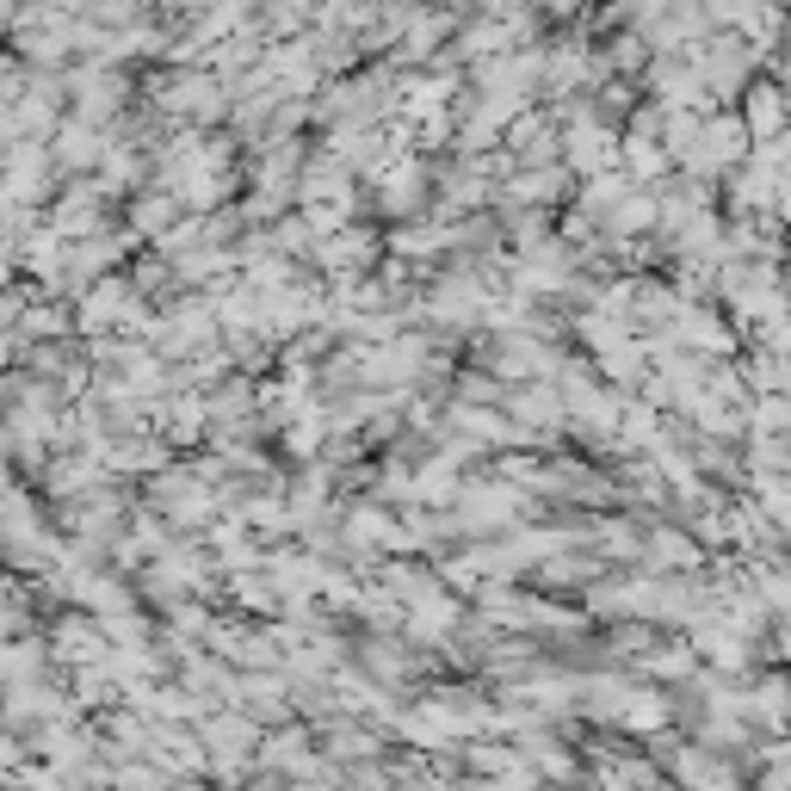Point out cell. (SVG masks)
I'll return each instance as SVG.
<instances>
[{
  "label": "cell",
  "mask_w": 791,
  "mask_h": 791,
  "mask_svg": "<svg viewBox=\"0 0 791 791\" xmlns=\"http://www.w3.org/2000/svg\"><path fill=\"white\" fill-rule=\"evenodd\" d=\"M754 711H761L767 724H791V686H785V680H767L761 699H754Z\"/></svg>",
  "instance_id": "obj_1"
},
{
  "label": "cell",
  "mask_w": 791,
  "mask_h": 791,
  "mask_svg": "<svg viewBox=\"0 0 791 791\" xmlns=\"http://www.w3.org/2000/svg\"><path fill=\"white\" fill-rule=\"evenodd\" d=\"M748 112H754V130H761V136L779 130V118H785V106H779V93H773V87L754 93V106H748Z\"/></svg>",
  "instance_id": "obj_2"
}]
</instances>
